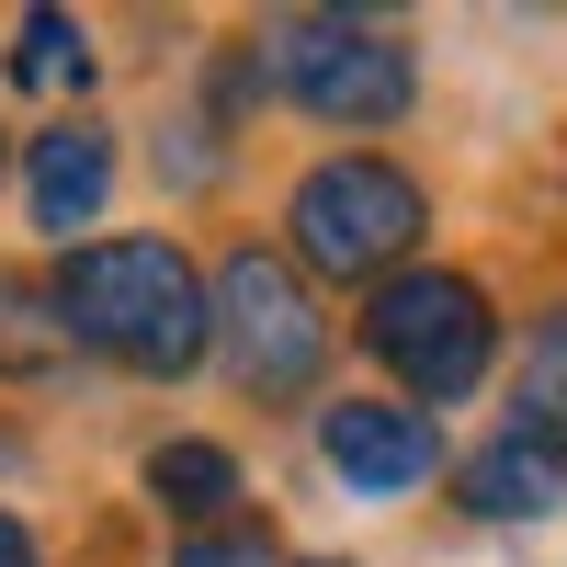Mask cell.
<instances>
[{"label":"cell","instance_id":"6da1fadb","mask_svg":"<svg viewBox=\"0 0 567 567\" xmlns=\"http://www.w3.org/2000/svg\"><path fill=\"white\" fill-rule=\"evenodd\" d=\"M58 318H69V341L114 352V363H136V374H182V363L216 341V296L194 284V261H182L171 239L69 250V272H58Z\"/></svg>","mask_w":567,"mask_h":567},{"label":"cell","instance_id":"7a4b0ae2","mask_svg":"<svg viewBox=\"0 0 567 567\" xmlns=\"http://www.w3.org/2000/svg\"><path fill=\"white\" fill-rule=\"evenodd\" d=\"M272 80L296 91L318 125H398L409 114V45L386 23H352V12H296L261 34Z\"/></svg>","mask_w":567,"mask_h":567},{"label":"cell","instance_id":"3957f363","mask_svg":"<svg viewBox=\"0 0 567 567\" xmlns=\"http://www.w3.org/2000/svg\"><path fill=\"white\" fill-rule=\"evenodd\" d=\"M296 250L318 272H341V284H374L386 261H409V239L432 227V205H420V182L386 171V159H318L296 182Z\"/></svg>","mask_w":567,"mask_h":567},{"label":"cell","instance_id":"277c9868","mask_svg":"<svg viewBox=\"0 0 567 567\" xmlns=\"http://www.w3.org/2000/svg\"><path fill=\"white\" fill-rule=\"evenodd\" d=\"M363 341H374V363H386L409 398H465L488 374V296L465 272H386Z\"/></svg>","mask_w":567,"mask_h":567},{"label":"cell","instance_id":"5b68a950","mask_svg":"<svg viewBox=\"0 0 567 567\" xmlns=\"http://www.w3.org/2000/svg\"><path fill=\"white\" fill-rule=\"evenodd\" d=\"M216 341H227V374H239L250 398H296L329 363V318L307 307V284L272 250H239L216 272Z\"/></svg>","mask_w":567,"mask_h":567},{"label":"cell","instance_id":"8992f818","mask_svg":"<svg viewBox=\"0 0 567 567\" xmlns=\"http://www.w3.org/2000/svg\"><path fill=\"white\" fill-rule=\"evenodd\" d=\"M318 454L341 465L352 488H420V477H432V465H443L432 420H420V409H374V398L329 409V420H318Z\"/></svg>","mask_w":567,"mask_h":567},{"label":"cell","instance_id":"52a82bcc","mask_svg":"<svg viewBox=\"0 0 567 567\" xmlns=\"http://www.w3.org/2000/svg\"><path fill=\"white\" fill-rule=\"evenodd\" d=\"M556 499H567V443L556 432H499L465 465V511H488V523H534Z\"/></svg>","mask_w":567,"mask_h":567},{"label":"cell","instance_id":"ba28073f","mask_svg":"<svg viewBox=\"0 0 567 567\" xmlns=\"http://www.w3.org/2000/svg\"><path fill=\"white\" fill-rule=\"evenodd\" d=\"M34 227H91L103 216V194H114V136L103 125H58V136H34Z\"/></svg>","mask_w":567,"mask_h":567},{"label":"cell","instance_id":"9c48e42d","mask_svg":"<svg viewBox=\"0 0 567 567\" xmlns=\"http://www.w3.org/2000/svg\"><path fill=\"white\" fill-rule=\"evenodd\" d=\"M148 488H159L171 511H194V523H205V511L239 499V465H227L216 443H159V454H148Z\"/></svg>","mask_w":567,"mask_h":567},{"label":"cell","instance_id":"30bf717a","mask_svg":"<svg viewBox=\"0 0 567 567\" xmlns=\"http://www.w3.org/2000/svg\"><path fill=\"white\" fill-rule=\"evenodd\" d=\"M12 80H23V91H69V80H91V45H80V23H69V12H23Z\"/></svg>","mask_w":567,"mask_h":567},{"label":"cell","instance_id":"8fae6325","mask_svg":"<svg viewBox=\"0 0 567 567\" xmlns=\"http://www.w3.org/2000/svg\"><path fill=\"white\" fill-rule=\"evenodd\" d=\"M523 432H556V443H567V307L534 329V363H523Z\"/></svg>","mask_w":567,"mask_h":567},{"label":"cell","instance_id":"7c38bea8","mask_svg":"<svg viewBox=\"0 0 567 567\" xmlns=\"http://www.w3.org/2000/svg\"><path fill=\"white\" fill-rule=\"evenodd\" d=\"M171 567H284V556H272V534H194Z\"/></svg>","mask_w":567,"mask_h":567},{"label":"cell","instance_id":"4fadbf2b","mask_svg":"<svg viewBox=\"0 0 567 567\" xmlns=\"http://www.w3.org/2000/svg\"><path fill=\"white\" fill-rule=\"evenodd\" d=\"M0 567H34V545H23V523L0 511Z\"/></svg>","mask_w":567,"mask_h":567}]
</instances>
